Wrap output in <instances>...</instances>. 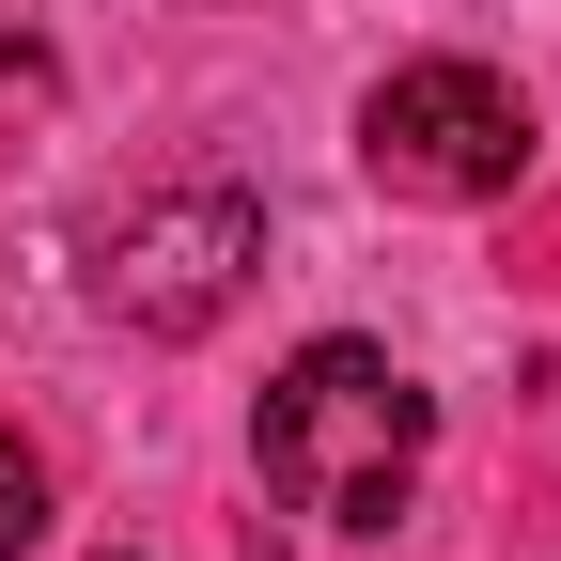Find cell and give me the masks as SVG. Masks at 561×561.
I'll return each instance as SVG.
<instances>
[{
	"label": "cell",
	"mask_w": 561,
	"mask_h": 561,
	"mask_svg": "<svg viewBox=\"0 0 561 561\" xmlns=\"http://www.w3.org/2000/svg\"><path fill=\"white\" fill-rule=\"evenodd\" d=\"M421 437H437L421 375L390 359V343H359V328L297 343V359L265 375V405H250L265 500H280V515H312V530H390V515H405V483H421Z\"/></svg>",
	"instance_id": "1"
},
{
	"label": "cell",
	"mask_w": 561,
	"mask_h": 561,
	"mask_svg": "<svg viewBox=\"0 0 561 561\" xmlns=\"http://www.w3.org/2000/svg\"><path fill=\"white\" fill-rule=\"evenodd\" d=\"M250 265H265V203L234 172H203V187H140V219L94 234V312L140 328V343H203L234 297H250Z\"/></svg>",
	"instance_id": "2"
},
{
	"label": "cell",
	"mask_w": 561,
	"mask_h": 561,
	"mask_svg": "<svg viewBox=\"0 0 561 561\" xmlns=\"http://www.w3.org/2000/svg\"><path fill=\"white\" fill-rule=\"evenodd\" d=\"M359 157L405 203H500V187H530V94L500 62H390L359 94Z\"/></svg>",
	"instance_id": "3"
},
{
	"label": "cell",
	"mask_w": 561,
	"mask_h": 561,
	"mask_svg": "<svg viewBox=\"0 0 561 561\" xmlns=\"http://www.w3.org/2000/svg\"><path fill=\"white\" fill-rule=\"evenodd\" d=\"M16 546H47V453L0 437V561H16Z\"/></svg>",
	"instance_id": "4"
}]
</instances>
